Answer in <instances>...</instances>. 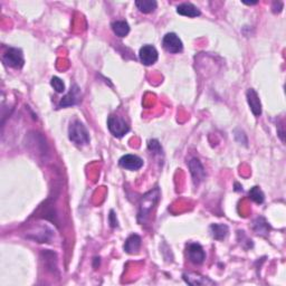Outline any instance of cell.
<instances>
[{
    "label": "cell",
    "instance_id": "cell-1",
    "mask_svg": "<svg viewBox=\"0 0 286 286\" xmlns=\"http://www.w3.org/2000/svg\"><path fill=\"white\" fill-rule=\"evenodd\" d=\"M159 199H160V189L159 188H154L153 190H150L149 192L143 194L140 199V204H139V222L145 221L153 208L156 207Z\"/></svg>",
    "mask_w": 286,
    "mask_h": 286
},
{
    "label": "cell",
    "instance_id": "cell-2",
    "mask_svg": "<svg viewBox=\"0 0 286 286\" xmlns=\"http://www.w3.org/2000/svg\"><path fill=\"white\" fill-rule=\"evenodd\" d=\"M69 138L77 145H86L90 143L89 131L81 121H74L69 128Z\"/></svg>",
    "mask_w": 286,
    "mask_h": 286
},
{
    "label": "cell",
    "instance_id": "cell-3",
    "mask_svg": "<svg viewBox=\"0 0 286 286\" xmlns=\"http://www.w3.org/2000/svg\"><path fill=\"white\" fill-rule=\"evenodd\" d=\"M107 128L115 138H122L130 131V125L124 119L118 115H110L107 119Z\"/></svg>",
    "mask_w": 286,
    "mask_h": 286
},
{
    "label": "cell",
    "instance_id": "cell-4",
    "mask_svg": "<svg viewBox=\"0 0 286 286\" xmlns=\"http://www.w3.org/2000/svg\"><path fill=\"white\" fill-rule=\"evenodd\" d=\"M2 62L5 65L13 67V69L21 70L25 64V58H24L23 50L21 48H15L10 47L2 56Z\"/></svg>",
    "mask_w": 286,
    "mask_h": 286
},
{
    "label": "cell",
    "instance_id": "cell-5",
    "mask_svg": "<svg viewBox=\"0 0 286 286\" xmlns=\"http://www.w3.org/2000/svg\"><path fill=\"white\" fill-rule=\"evenodd\" d=\"M162 45H164V48L167 51L171 54L181 53L182 49H184V44H182L181 39L174 33L167 34L162 39Z\"/></svg>",
    "mask_w": 286,
    "mask_h": 286
},
{
    "label": "cell",
    "instance_id": "cell-6",
    "mask_svg": "<svg viewBox=\"0 0 286 286\" xmlns=\"http://www.w3.org/2000/svg\"><path fill=\"white\" fill-rule=\"evenodd\" d=\"M187 257L192 264L201 265L206 260V253L200 244L191 243L187 246Z\"/></svg>",
    "mask_w": 286,
    "mask_h": 286
},
{
    "label": "cell",
    "instance_id": "cell-7",
    "mask_svg": "<svg viewBox=\"0 0 286 286\" xmlns=\"http://www.w3.org/2000/svg\"><path fill=\"white\" fill-rule=\"evenodd\" d=\"M139 58H140L142 64L145 66L156 64L159 58L158 50L152 45H143L139 51Z\"/></svg>",
    "mask_w": 286,
    "mask_h": 286
},
{
    "label": "cell",
    "instance_id": "cell-8",
    "mask_svg": "<svg viewBox=\"0 0 286 286\" xmlns=\"http://www.w3.org/2000/svg\"><path fill=\"white\" fill-rule=\"evenodd\" d=\"M188 166H189L190 173H191L193 184L196 186L200 185L206 178V170L200 162V160L197 158H193L189 161Z\"/></svg>",
    "mask_w": 286,
    "mask_h": 286
},
{
    "label": "cell",
    "instance_id": "cell-9",
    "mask_svg": "<svg viewBox=\"0 0 286 286\" xmlns=\"http://www.w3.org/2000/svg\"><path fill=\"white\" fill-rule=\"evenodd\" d=\"M81 100H82L81 89H79L76 84H74L71 87L70 92L62 98L61 102H59L58 107H67V106L76 105L77 103L81 102Z\"/></svg>",
    "mask_w": 286,
    "mask_h": 286
},
{
    "label": "cell",
    "instance_id": "cell-10",
    "mask_svg": "<svg viewBox=\"0 0 286 286\" xmlns=\"http://www.w3.org/2000/svg\"><path fill=\"white\" fill-rule=\"evenodd\" d=\"M119 165L123 169L137 171V170L141 169L143 167V160L140 157L136 156V154H125L119 160Z\"/></svg>",
    "mask_w": 286,
    "mask_h": 286
},
{
    "label": "cell",
    "instance_id": "cell-11",
    "mask_svg": "<svg viewBox=\"0 0 286 286\" xmlns=\"http://www.w3.org/2000/svg\"><path fill=\"white\" fill-rule=\"evenodd\" d=\"M246 97L249 105V109L255 117H260L262 114V103L257 92L254 89H249L246 92Z\"/></svg>",
    "mask_w": 286,
    "mask_h": 286
},
{
    "label": "cell",
    "instance_id": "cell-12",
    "mask_svg": "<svg viewBox=\"0 0 286 286\" xmlns=\"http://www.w3.org/2000/svg\"><path fill=\"white\" fill-rule=\"evenodd\" d=\"M182 279L186 282L187 284L189 285H192V286H199V285H214V281H212L208 277H205V276H201L199 274H196V273H185L184 275H182Z\"/></svg>",
    "mask_w": 286,
    "mask_h": 286
},
{
    "label": "cell",
    "instance_id": "cell-13",
    "mask_svg": "<svg viewBox=\"0 0 286 286\" xmlns=\"http://www.w3.org/2000/svg\"><path fill=\"white\" fill-rule=\"evenodd\" d=\"M177 13L181 16H186V17H190V18H194L200 16L201 13L200 10L198 9V7H196L191 2H184L180 3L177 7Z\"/></svg>",
    "mask_w": 286,
    "mask_h": 286
},
{
    "label": "cell",
    "instance_id": "cell-14",
    "mask_svg": "<svg viewBox=\"0 0 286 286\" xmlns=\"http://www.w3.org/2000/svg\"><path fill=\"white\" fill-rule=\"evenodd\" d=\"M141 247V237L137 235V234H133L131 235L128 239L125 240L124 244V250L128 254H134L138 253L139 249Z\"/></svg>",
    "mask_w": 286,
    "mask_h": 286
},
{
    "label": "cell",
    "instance_id": "cell-15",
    "mask_svg": "<svg viewBox=\"0 0 286 286\" xmlns=\"http://www.w3.org/2000/svg\"><path fill=\"white\" fill-rule=\"evenodd\" d=\"M210 233H212V236L214 239L224 240L228 235L229 228L227 225L224 224H213L210 226Z\"/></svg>",
    "mask_w": 286,
    "mask_h": 286
},
{
    "label": "cell",
    "instance_id": "cell-16",
    "mask_svg": "<svg viewBox=\"0 0 286 286\" xmlns=\"http://www.w3.org/2000/svg\"><path fill=\"white\" fill-rule=\"evenodd\" d=\"M136 6L141 13L150 14L157 9L158 2L156 0H137Z\"/></svg>",
    "mask_w": 286,
    "mask_h": 286
},
{
    "label": "cell",
    "instance_id": "cell-17",
    "mask_svg": "<svg viewBox=\"0 0 286 286\" xmlns=\"http://www.w3.org/2000/svg\"><path fill=\"white\" fill-rule=\"evenodd\" d=\"M112 29L119 37H125L130 33V26L125 21H115L112 23Z\"/></svg>",
    "mask_w": 286,
    "mask_h": 286
},
{
    "label": "cell",
    "instance_id": "cell-18",
    "mask_svg": "<svg viewBox=\"0 0 286 286\" xmlns=\"http://www.w3.org/2000/svg\"><path fill=\"white\" fill-rule=\"evenodd\" d=\"M253 228L257 234H261V235H266V234H267L268 230H269V225L267 224V221H266L263 217H260V218H257L255 221H254Z\"/></svg>",
    "mask_w": 286,
    "mask_h": 286
},
{
    "label": "cell",
    "instance_id": "cell-19",
    "mask_svg": "<svg viewBox=\"0 0 286 286\" xmlns=\"http://www.w3.org/2000/svg\"><path fill=\"white\" fill-rule=\"evenodd\" d=\"M248 196H249L250 199L255 201L256 204H263L264 200H265L264 193L260 188H258V187H253V188L249 190Z\"/></svg>",
    "mask_w": 286,
    "mask_h": 286
},
{
    "label": "cell",
    "instance_id": "cell-20",
    "mask_svg": "<svg viewBox=\"0 0 286 286\" xmlns=\"http://www.w3.org/2000/svg\"><path fill=\"white\" fill-rule=\"evenodd\" d=\"M50 85L53 86V89L55 91H56L57 93L65 92V84H64V82H63L62 79L59 78V77H57V76L51 77V79H50Z\"/></svg>",
    "mask_w": 286,
    "mask_h": 286
},
{
    "label": "cell",
    "instance_id": "cell-21",
    "mask_svg": "<svg viewBox=\"0 0 286 286\" xmlns=\"http://www.w3.org/2000/svg\"><path fill=\"white\" fill-rule=\"evenodd\" d=\"M148 149L151 151V153L162 154L161 144L159 143L158 140H150L148 143Z\"/></svg>",
    "mask_w": 286,
    "mask_h": 286
},
{
    "label": "cell",
    "instance_id": "cell-22",
    "mask_svg": "<svg viewBox=\"0 0 286 286\" xmlns=\"http://www.w3.org/2000/svg\"><path fill=\"white\" fill-rule=\"evenodd\" d=\"M109 220H110L111 227H112V228L118 227V219H117V216H115V214H114L113 210H111L110 216H109Z\"/></svg>",
    "mask_w": 286,
    "mask_h": 286
}]
</instances>
